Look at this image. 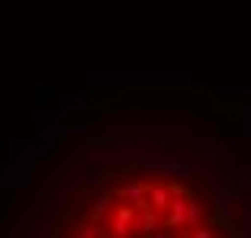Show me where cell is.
<instances>
[{
  "instance_id": "obj_1",
  "label": "cell",
  "mask_w": 251,
  "mask_h": 238,
  "mask_svg": "<svg viewBox=\"0 0 251 238\" xmlns=\"http://www.w3.org/2000/svg\"><path fill=\"white\" fill-rule=\"evenodd\" d=\"M135 219H139V209H135V206H129V203L113 206L106 238H129V235H132V229H135Z\"/></svg>"
},
{
  "instance_id": "obj_5",
  "label": "cell",
  "mask_w": 251,
  "mask_h": 238,
  "mask_svg": "<svg viewBox=\"0 0 251 238\" xmlns=\"http://www.w3.org/2000/svg\"><path fill=\"white\" fill-rule=\"evenodd\" d=\"M113 200H116V193L100 190V193H97V200H94V213H90V219H94V222H103V219L113 213V206H116Z\"/></svg>"
},
{
  "instance_id": "obj_8",
  "label": "cell",
  "mask_w": 251,
  "mask_h": 238,
  "mask_svg": "<svg viewBox=\"0 0 251 238\" xmlns=\"http://www.w3.org/2000/svg\"><path fill=\"white\" fill-rule=\"evenodd\" d=\"M74 238H106V232L97 229V222H87V219H84V222L77 225V232H74Z\"/></svg>"
},
{
  "instance_id": "obj_2",
  "label": "cell",
  "mask_w": 251,
  "mask_h": 238,
  "mask_svg": "<svg viewBox=\"0 0 251 238\" xmlns=\"http://www.w3.org/2000/svg\"><path fill=\"white\" fill-rule=\"evenodd\" d=\"M187 200H190V193H187L180 184H171V206L168 213H164V229H180V225H187Z\"/></svg>"
},
{
  "instance_id": "obj_4",
  "label": "cell",
  "mask_w": 251,
  "mask_h": 238,
  "mask_svg": "<svg viewBox=\"0 0 251 238\" xmlns=\"http://www.w3.org/2000/svg\"><path fill=\"white\" fill-rule=\"evenodd\" d=\"M148 174H161V177H190V164L187 161H155V164H148Z\"/></svg>"
},
{
  "instance_id": "obj_3",
  "label": "cell",
  "mask_w": 251,
  "mask_h": 238,
  "mask_svg": "<svg viewBox=\"0 0 251 238\" xmlns=\"http://www.w3.org/2000/svg\"><path fill=\"white\" fill-rule=\"evenodd\" d=\"M145 206L155 209V213H168V206H171V187L168 184H148Z\"/></svg>"
},
{
  "instance_id": "obj_6",
  "label": "cell",
  "mask_w": 251,
  "mask_h": 238,
  "mask_svg": "<svg viewBox=\"0 0 251 238\" xmlns=\"http://www.w3.org/2000/svg\"><path fill=\"white\" fill-rule=\"evenodd\" d=\"M145 193H148V187L145 184H135V180H132V184H126L123 190H119V196H123L129 206H135V209H148L145 206Z\"/></svg>"
},
{
  "instance_id": "obj_7",
  "label": "cell",
  "mask_w": 251,
  "mask_h": 238,
  "mask_svg": "<svg viewBox=\"0 0 251 238\" xmlns=\"http://www.w3.org/2000/svg\"><path fill=\"white\" fill-rule=\"evenodd\" d=\"M158 216L161 213H155V209H139V219H135V229L142 232V238L151 235V232L158 229Z\"/></svg>"
},
{
  "instance_id": "obj_9",
  "label": "cell",
  "mask_w": 251,
  "mask_h": 238,
  "mask_svg": "<svg viewBox=\"0 0 251 238\" xmlns=\"http://www.w3.org/2000/svg\"><path fill=\"white\" fill-rule=\"evenodd\" d=\"M200 222H203V206H200V203L190 196V200H187V225H193V229H197Z\"/></svg>"
},
{
  "instance_id": "obj_10",
  "label": "cell",
  "mask_w": 251,
  "mask_h": 238,
  "mask_svg": "<svg viewBox=\"0 0 251 238\" xmlns=\"http://www.w3.org/2000/svg\"><path fill=\"white\" fill-rule=\"evenodd\" d=\"M190 238H216V232L206 229V225H197V229L190 232Z\"/></svg>"
}]
</instances>
